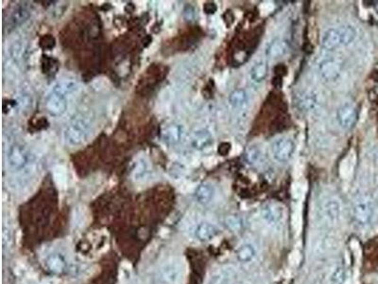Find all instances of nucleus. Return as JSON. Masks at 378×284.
<instances>
[{
  "label": "nucleus",
  "instance_id": "f257e3e1",
  "mask_svg": "<svg viewBox=\"0 0 378 284\" xmlns=\"http://www.w3.org/2000/svg\"><path fill=\"white\" fill-rule=\"evenodd\" d=\"M91 133V123L86 117H74L64 131V140L71 146H78L87 140Z\"/></svg>",
  "mask_w": 378,
  "mask_h": 284
},
{
  "label": "nucleus",
  "instance_id": "f03ea898",
  "mask_svg": "<svg viewBox=\"0 0 378 284\" xmlns=\"http://www.w3.org/2000/svg\"><path fill=\"white\" fill-rule=\"evenodd\" d=\"M185 276V266L181 259L171 258L162 265L159 280L162 284H180Z\"/></svg>",
  "mask_w": 378,
  "mask_h": 284
},
{
  "label": "nucleus",
  "instance_id": "7ed1b4c3",
  "mask_svg": "<svg viewBox=\"0 0 378 284\" xmlns=\"http://www.w3.org/2000/svg\"><path fill=\"white\" fill-rule=\"evenodd\" d=\"M354 221L359 226H369L375 216V207L372 200L360 198L354 203L352 207Z\"/></svg>",
  "mask_w": 378,
  "mask_h": 284
},
{
  "label": "nucleus",
  "instance_id": "20e7f679",
  "mask_svg": "<svg viewBox=\"0 0 378 284\" xmlns=\"http://www.w3.org/2000/svg\"><path fill=\"white\" fill-rule=\"evenodd\" d=\"M67 95L53 86L51 92L45 97V106L46 111L52 116H62L67 109Z\"/></svg>",
  "mask_w": 378,
  "mask_h": 284
},
{
  "label": "nucleus",
  "instance_id": "39448f33",
  "mask_svg": "<svg viewBox=\"0 0 378 284\" xmlns=\"http://www.w3.org/2000/svg\"><path fill=\"white\" fill-rule=\"evenodd\" d=\"M9 167L13 171H21L26 167L30 160L29 153L22 145L15 144L9 149L7 154Z\"/></svg>",
  "mask_w": 378,
  "mask_h": 284
},
{
  "label": "nucleus",
  "instance_id": "423d86ee",
  "mask_svg": "<svg viewBox=\"0 0 378 284\" xmlns=\"http://www.w3.org/2000/svg\"><path fill=\"white\" fill-rule=\"evenodd\" d=\"M271 151L276 161L280 163L288 162L294 153V142L287 137L279 138L272 144Z\"/></svg>",
  "mask_w": 378,
  "mask_h": 284
},
{
  "label": "nucleus",
  "instance_id": "0eeeda50",
  "mask_svg": "<svg viewBox=\"0 0 378 284\" xmlns=\"http://www.w3.org/2000/svg\"><path fill=\"white\" fill-rule=\"evenodd\" d=\"M358 120L359 112L352 104H343L337 111V121L343 129H352L358 123Z\"/></svg>",
  "mask_w": 378,
  "mask_h": 284
},
{
  "label": "nucleus",
  "instance_id": "6e6552de",
  "mask_svg": "<svg viewBox=\"0 0 378 284\" xmlns=\"http://www.w3.org/2000/svg\"><path fill=\"white\" fill-rule=\"evenodd\" d=\"M322 214L329 226H337L341 217V205L336 198H328L322 206Z\"/></svg>",
  "mask_w": 378,
  "mask_h": 284
},
{
  "label": "nucleus",
  "instance_id": "1a4fd4ad",
  "mask_svg": "<svg viewBox=\"0 0 378 284\" xmlns=\"http://www.w3.org/2000/svg\"><path fill=\"white\" fill-rule=\"evenodd\" d=\"M319 70L320 76L325 82L332 83L340 78L341 65L338 61L334 59H325L322 62H320Z\"/></svg>",
  "mask_w": 378,
  "mask_h": 284
},
{
  "label": "nucleus",
  "instance_id": "9d476101",
  "mask_svg": "<svg viewBox=\"0 0 378 284\" xmlns=\"http://www.w3.org/2000/svg\"><path fill=\"white\" fill-rule=\"evenodd\" d=\"M261 218L269 226H279L284 219V209L277 204L265 205L261 209Z\"/></svg>",
  "mask_w": 378,
  "mask_h": 284
},
{
  "label": "nucleus",
  "instance_id": "9b49d317",
  "mask_svg": "<svg viewBox=\"0 0 378 284\" xmlns=\"http://www.w3.org/2000/svg\"><path fill=\"white\" fill-rule=\"evenodd\" d=\"M194 236L200 242H208L218 236V227L209 222H200L194 228Z\"/></svg>",
  "mask_w": 378,
  "mask_h": 284
},
{
  "label": "nucleus",
  "instance_id": "f8f14e48",
  "mask_svg": "<svg viewBox=\"0 0 378 284\" xmlns=\"http://www.w3.org/2000/svg\"><path fill=\"white\" fill-rule=\"evenodd\" d=\"M213 142V136L210 131L207 129H199L195 131L191 136L190 144L196 150H204L209 147Z\"/></svg>",
  "mask_w": 378,
  "mask_h": 284
},
{
  "label": "nucleus",
  "instance_id": "ddd939ff",
  "mask_svg": "<svg viewBox=\"0 0 378 284\" xmlns=\"http://www.w3.org/2000/svg\"><path fill=\"white\" fill-rule=\"evenodd\" d=\"M321 45L326 51H334L342 45L340 29H329L326 31L321 39Z\"/></svg>",
  "mask_w": 378,
  "mask_h": 284
},
{
  "label": "nucleus",
  "instance_id": "4468645a",
  "mask_svg": "<svg viewBox=\"0 0 378 284\" xmlns=\"http://www.w3.org/2000/svg\"><path fill=\"white\" fill-rule=\"evenodd\" d=\"M257 247L250 243H245L241 245L236 252L237 259L241 264H250L257 258Z\"/></svg>",
  "mask_w": 378,
  "mask_h": 284
},
{
  "label": "nucleus",
  "instance_id": "2eb2a0df",
  "mask_svg": "<svg viewBox=\"0 0 378 284\" xmlns=\"http://www.w3.org/2000/svg\"><path fill=\"white\" fill-rule=\"evenodd\" d=\"M215 196V187L210 183H203L195 192V198L200 205H208Z\"/></svg>",
  "mask_w": 378,
  "mask_h": 284
},
{
  "label": "nucleus",
  "instance_id": "dca6fc26",
  "mask_svg": "<svg viewBox=\"0 0 378 284\" xmlns=\"http://www.w3.org/2000/svg\"><path fill=\"white\" fill-rule=\"evenodd\" d=\"M30 15H31V13L28 7L25 5H18L15 7V9L11 13L10 18L8 21V25L11 28H17L20 25H22L23 23H25L28 18L30 17Z\"/></svg>",
  "mask_w": 378,
  "mask_h": 284
},
{
  "label": "nucleus",
  "instance_id": "f3484780",
  "mask_svg": "<svg viewBox=\"0 0 378 284\" xmlns=\"http://www.w3.org/2000/svg\"><path fill=\"white\" fill-rule=\"evenodd\" d=\"M234 278V270L231 267H224L215 272L207 284H231Z\"/></svg>",
  "mask_w": 378,
  "mask_h": 284
},
{
  "label": "nucleus",
  "instance_id": "a211bd4d",
  "mask_svg": "<svg viewBox=\"0 0 378 284\" xmlns=\"http://www.w3.org/2000/svg\"><path fill=\"white\" fill-rule=\"evenodd\" d=\"M184 134L183 126L180 124H172L167 126L163 132L164 140L168 144H176L181 140Z\"/></svg>",
  "mask_w": 378,
  "mask_h": 284
},
{
  "label": "nucleus",
  "instance_id": "6ab92c4d",
  "mask_svg": "<svg viewBox=\"0 0 378 284\" xmlns=\"http://www.w3.org/2000/svg\"><path fill=\"white\" fill-rule=\"evenodd\" d=\"M229 104L234 109H240L248 103V95L244 89H236L233 91L228 98Z\"/></svg>",
  "mask_w": 378,
  "mask_h": 284
},
{
  "label": "nucleus",
  "instance_id": "aec40b11",
  "mask_svg": "<svg viewBox=\"0 0 378 284\" xmlns=\"http://www.w3.org/2000/svg\"><path fill=\"white\" fill-rule=\"evenodd\" d=\"M269 73V66L266 62H259L250 69V79L255 83H262Z\"/></svg>",
  "mask_w": 378,
  "mask_h": 284
},
{
  "label": "nucleus",
  "instance_id": "412c9836",
  "mask_svg": "<svg viewBox=\"0 0 378 284\" xmlns=\"http://www.w3.org/2000/svg\"><path fill=\"white\" fill-rule=\"evenodd\" d=\"M47 267L53 273H62L65 268V262L62 256L58 254L51 256L46 262Z\"/></svg>",
  "mask_w": 378,
  "mask_h": 284
},
{
  "label": "nucleus",
  "instance_id": "4be33fe9",
  "mask_svg": "<svg viewBox=\"0 0 378 284\" xmlns=\"http://www.w3.org/2000/svg\"><path fill=\"white\" fill-rule=\"evenodd\" d=\"M287 52V46L282 41L276 40L272 42L267 51V54L271 58H278L281 57Z\"/></svg>",
  "mask_w": 378,
  "mask_h": 284
},
{
  "label": "nucleus",
  "instance_id": "5701e85b",
  "mask_svg": "<svg viewBox=\"0 0 378 284\" xmlns=\"http://www.w3.org/2000/svg\"><path fill=\"white\" fill-rule=\"evenodd\" d=\"M316 103H317V101H316L314 96H312L311 94H305V95H303L299 98V100L297 102V105H298L299 109L303 112H308V111L314 109Z\"/></svg>",
  "mask_w": 378,
  "mask_h": 284
},
{
  "label": "nucleus",
  "instance_id": "b1692460",
  "mask_svg": "<svg viewBox=\"0 0 378 284\" xmlns=\"http://www.w3.org/2000/svg\"><path fill=\"white\" fill-rule=\"evenodd\" d=\"M339 29L342 39V45L351 44L357 37V31L352 26H342Z\"/></svg>",
  "mask_w": 378,
  "mask_h": 284
},
{
  "label": "nucleus",
  "instance_id": "393cba45",
  "mask_svg": "<svg viewBox=\"0 0 378 284\" xmlns=\"http://www.w3.org/2000/svg\"><path fill=\"white\" fill-rule=\"evenodd\" d=\"M344 278V271L342 266H337L334 268L328 278V284H342Z\"/></svg>",
  "mask_w": 378,
  "mask_h": 284
},
{
  "label": "nucleus",
  "instance_id": "a878e982",
  "mask_svg": "<svg viewBox=\"0 0 378 284\" xmlns=\"http://www.w3.org/2000/svg\"><path fill=\"white\" fill-rule=\"evenodd\" d=\"M246 158H247V161L249 162L250 164H257L259 162H262V152H261L260 149L253 147L247 152Z\"/></svg>",
  "mask_w": 378,
  "mask_h": 284
},
{
  "label": "nucleus",
  "instance_id": "bb28decb",
  "mask_svg": "<svg viewBox=\"0 0 378 284\" xmlns=\"http://www.w3.org/2000/svg\"><path fill=\"white\" fill-rule=\"evenodd\" d=\"M42 66H43V71L45 74H49V73H52L53 71L57 70L56 61L54 59L48 58L46 56L43 60Z\"/></svg>",
  "mask_w": 378,
  "mask_h": 284
},
{
  "label": "nucleus",
  "instance_id": "cd10ccee",
  "mask_svg": "<svg viewBox=\"0 0 378 284\" xmlns=\"http://www.w3.org/2000/svg\"><path fill=\"white\" fill-rule=\"evenodd\" d=\"M147 172V164L145 161L140 160L137 162L135 165V171H134V176L135 180H139L144 177V175Z\"/></svg>",
  "mask_w": 378,
  "mask_h": 284
},
{
  "label": "nucleus",
  "instance_id": "c85d7f7f",
  "mask_svg": "<svg viewBox=\"0 0 378 284\" xmlns=\"http://www.w3.org/2000/svg\"><path fill=\"white\" fill-rule=\"evenodd\" d=\"M40 45L44 50H52L55 45V39L52 35H45L40 41Z\"/></svg>",
  "mask_w": 378,
  "mask_h": 284
},
{
  "label": "nucleus",
  "instance_id": "c756f323",
  "mask_svg": "<svg viewBox=\"0 0 378 284\" xmlns=\"http://www.w3.org/2000/svg\"><path fill=\"white\" fill-rule=\"evenodd\" d=\"M2 237H3V246H4V247L10 246L11 241H12V231L9 228V226H7L6 225L3 226Z\"/></svg>",
  "mask_w": 378,
  "mask_h": 284
},
{
  "label": "nucleus",
  "instance_id": "7c9ffc66",
  "mask_svg": "<svg viewBox=\"0 0 378 284\" xmlns=\"http://www.w3.org/2000/svg\"><path fill=\"white\" fill-rule=\"evenodd\" d=\"M231 151V144L228 142H223L218 146V154L219 155H228Z\"/></svg>",
  "mask_w": 378,
  "mask_h": 284
},
{
  "label": "nucleus",
  "instance_id": "2f4dec72",
  "mask_svg": "<svg viewBox=\"0 0 378 284\" xmlns=\"http://www.w3.org/2000/svg\"><path fill=\"white\" fill-rule=\"evenodd\" d=\"M218 10V7L214 2H206L204 6V11L207 14H213L216 13Z\"/></svg>",
  "mask_w": 378,
  "mask_h": 284
},
{
  "label": "nucleus",
  "instance_id": "473e14b6",
  "mask_svg": "<svg viewBox=\"0 0 378 284\" xmlns=\"http://www.w3.org/2000/svg\"><path fill=\"white\" fill-rule=\"evenodd\" d=\"M226 223H227L228 226H229L230 228H232V229H236V228H237V227L239 226V221H238L237 218H236V217H233V216L228 217L227 220H226Z\"/></svg>",
  "mask_w": 378,
  "mask_h": 284
},
{
  "label": "nucleus",
  "instance_id": "72a5a7b5",
  "mask_svg": "<svg viewBox=\"0 0 378 284\" xmlns=\"http://www.w3.org/2000/svg\"><path fill=\"white\" fill-rule=\"evenodd\" d=\"M41 284H52V282H51V281H44L43 283Z\"/></svg>",
  "mask_w": 378,
  "mask_h": 284
},
{
  "label": "nucleus",
  "instance_id": "f704fd0d",
  "mask_svg": "<svg viewBox=\"0 0 378 284\" xmlns=\"http://www.w3.org/2000/svg\"><path fill=\"white\" fill-rule=\"evenodd\" d=\"M375 156H376V158H377V160H378V151L377 152H376V154H375Z\"/></svg>",
  "mask_w": 378,
  "mask_h": 284
},
{
  "label": "nucleus",
  "instance_id": "c9c22d12",
  "mask_svg": "<svg viewBox=\"0 0 378 284\" xmlns=\"http://www.w3.org/2000/svg\"><path fill=\"white\" fill-rule=\"evenodd\" d=\"M377 8H378V5H377Z\"/></svg>",
  "mask_w": 378,
  "mask_h": 284
}]
</instances>
